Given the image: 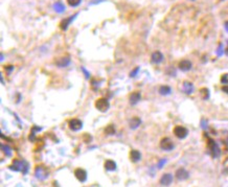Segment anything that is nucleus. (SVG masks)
<instances>
[{
	"label": "nucleus",
	"mask_w": 228,
	"mask_h": 187,
	"mask_svg": "<svg viewBox=\"0 0 228 187\" xmlns=\"http://www.w3.org/2000/svg\"><path fill=\"white\" fill-rule=\"evenodd\" d=\"M191 62L188 61V60H182V61L179 62V64H178V67H179L180 70L182 71H188L191 69Z\"/></svg>",
	"instance_id": "9b49d317"
},
{
	"label": "nucleus",
	"mask_w": 228,
	"mask_h": 187,
	"mask_svg": "<svg viewBox=\"0 0 228 187\" xmlns=\"http://www.w3.org/2000/svg\"><path fill=\"white\" fill-rule=\"evenodd\" d=\"M116 163L113 161V160H107L105 162V168L107 170H109V172H114L115 169H116Z\"/></svg>",
	"instance_id": "6ab92c4d"
},
{
	"label": "nucleus",
	"mask_w": 228,
	"mask_h": 187,
	"mask_svg": "<svg viewBox=\"0 0 228 187\" xmlns=\"http://www.w3.org/2000/svg\"><path fill=\"white\" fill-rule=\"evenodd\" d=\"M140 100H141V94L139 92L131 93L130 97H129V100H130V104H132V106H135L136 104H138Z\"/></svg>",
	"instance_id": "4468645a"
},
{
	"label": "nucleus",
	"mask_w": 228,
	"mask_h": 187,
	"mask_svg": "<svg viewBox=\"0 0 228 187\" xmlns=\"http://www.w3.org/2000/svg\"><path fill=\"white\" fill-rule=\"evenodd\" d=\"M54 9L58 13H63L65 11V5L63 4L62 2L58 1V2H56V3L54 4Z\"/></svg>",
	"instance_id": "412c9836"
},
{
	"label": "nucleus",
	"mask_w": 228,
	"mask_h": 187,
	"mask_svg": "<svg viewBox=\"0 0 228 187\" xmlns=\"http://www.w3.org/2000/svg\"><path fill=\"white\" fill-rule=\"evenodd\" d=\"M105 132H106L107 134H108V135H112V134H114V132H115L114 126H113V125H109V126H107V129L105 130Z\"/></svg>",
	"instance_id": "393cba45"
},
{
	"label": "nucleus",
	"mask_w": 228,
	"mask_h": 187,
	"mask_svg": "<svg viewBox=\"0 0 228 187\" xmlns=\"http://www.w3.org/2000/svg\"><path fill=\"white\" fill-rule=\"evenodd\" d=\"M182 90L185 94H187V95L191 94L194 91V85L191 84V82H184L182 85Z\"/></svg>",
	"instance_id": "2eb2a0df"
},
{
	"label": "nucleus",
	"mask_w": 228,
	"mask_h": 187,
	"mask_svg": "<svg viewBox=\"0 0 228 187\" xmlns=\"http://www.w3.org/2000/svg\"><path fill=\"white\" fill-rule=\"evenodd\" d=\"M221 83L224 85H228V73H224L221 76Z\"/></svg>",
	"instance_id": "a878e982"
},
{
	"label": "nucleus",
	"mask_w": 228,
	"mask_h": 187,
	"mask_svg": "<svg viewBox=\"0 0 228 187\" xmlns=\"http://www.w3.org/2000/svg\"><path fill=\"white\" fill-rule=\"evenodd\" d=\"M75 176L80 182H85L87 180V172L83 168H76L75 170Z\"/></svg>",
	"instance_id": "1a4fd4ad"
},
{
	"label": "nucleus",
	"mask_w": 228,
	"mask_h": 187,
	"mask_svg": "<svg viewBox=\"0 0 228 187\" xmlns=\"http://www.w3.org/2000/svg\"><path fill=\"white\" fill-rule=\"evenodd\" d=\"M109 107H110L109 101L105 97L98 98V100L95 101V108L101 112H106L107 110L109 109Z\"/></svg>",
	"instance_id": "f03ea898"
},
{
	"label": "nucleus",
	"mask_w": 228,
	"mask_h": 187,
	"mask_svg": "<svg viewBox=\"0 0 228 187\" xmlns=\"http://www.w3.org/2000/svg\"><path fill=\"white\" fill-rule=\"evenodd\" d=\"M57 66H59V67H66V66H68L70 64V57H63L61 59L57 60L56 62Z\"/></svg>",
	"instance_id": "f3484780"
},
{
	"label": "nucleus",
	"mask_w": 228,
	"mask_h": 187,
	"mask_svg": "<svg viewBox=\"0 0 228 187\" xmlns=\"http://www.w3.org/2000/svg\"><path fill=\"white\" fill-rule=\"evenodd\" d=\"M200 94H201L203 100H207L209 97V90L207 88H202V89H200Z\"/></svg>",
	"instance_id": "5701e85b"
},
{
	"label": "nucleus",
	"mask_w": 228,
	"mask_h": 187,
	"mask_svg": "<svg viewBox=\"0 0 228 187\" xmlns=\"http://www.w3.org/2000/svg\"><path fill=\"white\" fill-rule=\"evenodd\" d=\"M174 143H173V141L170 138H163L161 139L160 141V147L162 148L164 151H172L173 148H174Z\"/></svg>",
	"instance_id": "0eeeda50"
},
{
	"label": "nucleus",
	"mask_w": 228,
	"mask_h": 187,
	"mask_svg": "<svg viewBox=\"0 0 228 187\" xmlns=\"http://www.w3.org/2000/svg\"><path fill=\"white\" fill-rule=\"evenodd\" d=\"M173 182V176L171 174H164L160 179V184L162 186H169Z\"/></svg>",
	"instance_id": "ddd939ff"
},
{
	"label": "nucleus",
	"mask_w": 228,
	"mask_h": 187,
	"mask_svg": "<svg viewBox=\"0 0 228 187\" xmlns=\"http://www.w3.org/2000/svg\"><path fill=\"white\" fill-rule=\"evenodd\" d=\"M82 70H83V72H84L85 74H86V78H87V79H89V73H88V71H87L86 69H85V68H82Z\"/></svg>",
	"instance_id": "c756f323"
},
{
	"label": "nucleus",
	"mask_w": 228,
	"mask_h": 187,
	"mask_svg": "<svg viewBox=\"0 0 228 187\" xmlns=\"http://www.w3.org/2000/svg\"><path fill=\"white\" fill-rule=\"evenodd\" d=\"M225 53H226V54H227V56H228V44H227V48H226V49H225Z\"/></svg>",
	"instance_id": "2f4dec72"
},
{
	"label": "nucleus",
	"mask_w": 228,
	"mask_h": 187,
	"mask_svg": "<svg viewBox=\"0 0 228 187\" xmlns=\"http://www.w3.org/2000/svg\"><path fill=\"white\" fill-rule=\"evenodd\" d=\"M141 123V119L139 117H133L130 119V121H129V125H130V128L132 130H136L137 128H138L139 125H140Z\"/></svg>",
	"instance_id": "dca6fc26"
},
{
	"label": "nucleus",
	"mask_w": 228,
	"mask_h": 187,
	"mask_svg": "<svg viewBox=\"0 0 228 187\" xmlns=\"http://www.w3.org/2000/svg\"><path fill=\"white\" fill-rule=\"evenodd\" d=\"M138 71H139V68H138V67L135 68V70L132 71V72L130 73V76H131V78H132V76H135L136 74H137V72H138Z\"/></svg>",
	"instance_id": "cd10ccee"
},
{
	"label": "nucleus",
	"mask_w": 228,
	"mask_h": 187,
	"mask_svg": "<svg viewBox=\"0 0 228 187\" xmlns=\"http://www.w3.org/2000/svg\"><path fill=\"white\" fill-rule=\"evenodd\" d=\"M27 168H28V164L25 161H19V160H14L12 165H10V169L16 170V172H20L22 170L23 172H27Z\"/></svg>",
	"instance_id": "f257e3e1"
},
{
	"label": "nucleus",
	"mask_w": 228,
	"mask_h": 187,
	"mask_svg": "<svg viewBox=\"0 0 228 187\" xmlns=\"http://www.w3.org/2000/svg\"><path fill=\"white\" fill-rule=\"evenodd\" d=\"M68 126L71 131H80L82 128H83V122L82 120L78 119V118H73V119H70L69 122H68Z\"/></svg>",
	"instance_id": "39448f33"
},
{
	"label": "nucleus",
	"mask_w": 228,
	"mask_h": 187,
	"mask_svg": "<svg viewBox=\"0 0 228 187\" xmlns=\"http://www.w3.org/2000/svg\"><path fill=\"white\" fill-rule=\"evenodd\" d=\"M172 89L170 86H166V85H163V86H161L159 88V93H160L161 95H169L170 93H171Z\"/></svg>",
	"instance_id": "aec40b11"
},
{
	"label": "nucleus",
	"mask_w": 228,
	"mask_h": 187,
	"mask_svg": "<svg viewBox=\"0 0 228 187\" xmlns=\"http://www.w3.org/2000/svg\"><path fill=\"white\" fill-rule=\"evenodd\" d=\"M1 151L9 157L12 155V148H11L10 145H7V144H1Z\"/></svg>",
	"instance_id": "4be33fe9"
},
{
	"label": "nucleus",
	"mask_w": 228,
	"mask_h": 187,
	"mask_svg": "<svg viewBox=\"0 0 228 187\" xmlns=\"http://www.w3.org/2000/svg\"><path fill=\"white\" fill-rule=\"evenodd\" d=\"M13 66L10 65V66H5V71H6V73H11L13 71Z\"/></svg>",
	"instance_id": "bb28decb"
},
{
	"label": "nucleus",
	"mask_w": 228,
	"mask_h": 187,
	"mask_svg": "<svg viewBox=\"0 0 228 187\" xmlns=\"http://www.w3.org/2000/svg\"><path fill=\"white\" fill-rule=\"evenodd\" d=\"M76 16H78V14H76V15H72V16H70V17H68V18H66V19H63V20L61 21V23H60L59 27L62 29V31H66V29L68 28V26L70 25V23H71V22H72V21L75 19Z\"/></svg>",
	"instance_id": "6e6552de"
},
{
	"label": "nucleus",
	"mask_w": 228,
	"mask_h": 187,
	"mask_svg": "<svg viewBox=\"0 0 228 187\" xmlns=\"http://www.w3.org/2000/svg\"><path fill=\"white\" fill-rule=\"evenodd\" d=\"M35 174H36V177L39 179V180H45V179H47V177L49 176V172L43 166H37L36 167Z\"/></svg>",
	"instance_id": "20e7f679"
},
{
	"label": "nucleus",
	"mask_w": 228,
	"mask_h": 187,
	"mask_svg": "<svg viewBox=\"0 0 228 187\" xmlns=\"http://www.w3.org/2000/svg\"><path fill=\"white\" fill-rule=\"evenodd\" d=\"M222 91L225 92L226 94H228V85H225V86L222 87Z\"/></svg>",
	"instance_id": "c85d7f7f"
},
{
	"label": "nucleus",
	"mask_w": 228,
	"mask_h": 187,
	"mask_svg": "<svg viewBox=\"0 0 228 187\" xmlns=\"http://www.w3.org/2000/svg\"><path fill=\"white\" fill-rule=\"evenodd\" d=\"M224 26H225V29H226V31L228 32V21H226V22H225Z\"/></svg>",
	"instance_id": "7c9ffc66"
},
{
	"label": "nucleus",
	"mask_w": 228,
	"mask_h": 187,
	"mask_svg": "<svg viewBox=\"0 0 228 187\" xmlns=\"http://www.w3.org/2000/svg\"><path fill=\"white\" fill-rule=\"evenodd\" d=\"M188 177H189L188 172L184 168H179V169H177V172H176V178L180 181L186 180V179H188Z\"/></svg>",
	"instance_id": "9d476101"
},
{
	"label": "nucleus",
	"mask_w": 228,
	"mask_h": 187,
	"mask_svg": "<svg viewBox=\"0 0 228 187\" xmlns=\"http://www.w3.org/2000/svg\"><path fill=\"white\" fill-rule=\"evenodd\" d=\"M208 147H209L210 152H211V155L213 157H219L220 155V148L218 147V144L216 143L215 140L213 139H208Z\"/></svg>",
	"instance_id": "423d86ee"
},
{
	"label": "nucleus",
	"mask_w": 228,
	"mask_h": 187,
	"mask_svg": "<svg viewBox=\"0 0 228 187\" xmlns=\"http://www.w3.org/2000/svg\"><path fill=\"white\" fill-rule=\"evenodd\" d=\"M151 60H152V62L155 63V64H159V63H161L163 61V54L161 53L160 51H154L152 53V56H151Z\"/></svg>",
	"instance_id": "f8f14e48"
},
{
	"label": "nucleus",
	"mask_w": 228,
	"mask_h": 187,
	"mask_svg": "<svg viewBox=\"0 0 228 187\" xmlns=\"http://www.w3.org/2000/svg\"><path fill=\"white\" fill-rule=\"evenodd\" d=\"M130 158L133 162H138L141 158V154L137 150H132L130 153Z\"/></svg>",
	"instance_id": "a211bd4d"
},
{
	"label": "nucleus",
	"mask_w": 228,
	"mask_h": 187,
	"mask_svg": "<svg viewBox=\"0 0 228 187\" xmlns=\"http://www.w3.org/2000/svg\"><path fill=\"white\" fill-rule=\"evenodd\" d=\"M174 135L177 137V138H179V139H183V138H185L186 136H187V134H188V131H187V129L186 128H184V126H182V125H177V126H175L174 128Z\"/></svg>",
	"instance_id": "7ed1b4c3"
},
{
	"label": "nucleus",
	"mask_w": 228,
	"mask_h": 187,
	"mask_svg": "<svg viewBox=\"0 0 228 187\" xmlns=\"http://www.w3.org/2000/svg\"><path fill=\"white\" fill-rule=\"evenodd\" d=\"M82 0H67V3L71 7H76L81 4Z\"/></svg>",
	"instance_id": "b1692460"
}]
</instances>
